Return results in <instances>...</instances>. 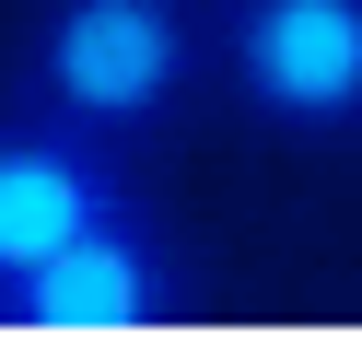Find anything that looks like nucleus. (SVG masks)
<instances>
[{"instance_id":"f257e3e1","label":"nucleus","mask_w":362,"mask_h":362,"mask_svg":"<svg viewBox=\"0 0 362 362\" xmlns=\"http://www.w3.org/2000/svg\"><path fill=\"white\" fill-rule=\"evenodd\" d=\"M199 35L175 0H47L24 35V105L94 129V141H141L187 105Z\"/></svg>"},{"instance_id":"f03ea898","label":"nucleus","mask_w":362,"mask_h":362,"mask_svg":"<svg viewBox=\"0 0 362 362\" xmlns=\"http://www.w3.org/2000/svg\"><path fill=\"white\" fill-rule=\"evenodd\" d=\"M175 315H187V269L164 257L141 199L0 281V339L24 351H129V339H164Z\"/></svg>"},{"instance_id":"7ed1b4c3","label":"nucleus","mask_w":362,"mask_h":362,"mask_svg":"<svg viewBox=\"0 0 362 362\" xmlns=\"http://www.w3.org/2000/svg\"><path fill=\"white\" fill-rule=\"evenodd\" d=\"M222 94L281 141H362V0H234Z\"/></svg>"},{"instance_id":"20e7f679","label":"nucleus","mask_w":362,"mask_h":362,"mask_svg":"<svg viewBox=\"0 0 362 362\" xmlns=\"http://www.w3.org/2000/svg\"><path fill=\"white\" fill-rule=\"evenodd\" d=\"M117 211H129V164H117V141L47 117V105H12V117H0V281H12V269H35L47 245L117 222Z\"/></svg>"}]
</instances>
